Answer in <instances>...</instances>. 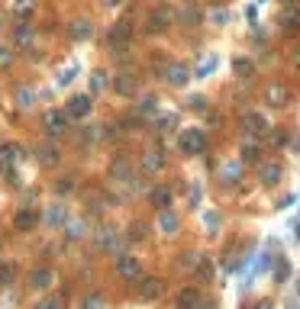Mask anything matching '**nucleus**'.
<instances>
[{
	"instance_id": "nucleus-1",
	"label": "nucleus",
	"mask_w": 300,
	"mask_h": 309,
	"mask_svg": "<svg viewBox=\"0 0 300 309\" xmlns=\"http://www.w3.org/2000/svg\"><path fill=\"white\" fill-rule=\"evenodd\" d=\"M23 148L16 145V142H10V145H0V168L6 171V177H10V184H19L16 181V164L23 161Z\"/></svg>"
},
{
	"instance_id": "nucleus-2",
	"label": "nucleus",
	"mask_w": 300,
	"mask_h": 309,
	"mask_svg": "<svg viewBox=\"0 0 300 309\" xmlns=\"http://www.w3.org/2000/svg\"><path fill=\"white\" fill-rule=\"evenodd\" d=\"M178 148L184 155H203L207 152V135H203V129H184L181 139H178Z\"/></svg>"
},
{
	"instance_id": "nucleus-3",
	"label": "nucleus",
	"mask_w": 300,
	"mask_h": 309,
	"mask_svg": "<svg viewBox=\"0 0 300 309\" xmlns=\"http://www.w3.org/2000/svg\"><path fill=\"white\" fill-rule=\"evenodd\" d=\"M68 122H71V116H68L65 109H45V113H42V129L49 135L68 132Z\"/></svg>"
},
{
	"instance_id": "nucleus-4",
	"label": "nucleus",
	"mask_w": 300,
	"mask_h": 309,
	"mask_svg": "<svg viewBox=\"0 0 300 309\" xmlns=\"http://www.w3.org/2000/svg\"><path fill=\"white\" fill-rule=\"evenodd\" d=\"M242 129L258 139V135L268 132V116H265V113H255V109H245V113H242Z\"/></svg>"
},
{
	"instance_id": "nucleus-5",
	"label": "nucleus",
	"mask_w": 300,
	"mask_h": 309,
	"mask_svg": "<svg viewBox=\"0 0 300 309\" xmlns=\"http://www.w3.org/2000/svg\"><path fill=\"white\" fill-rule=\"evenodd\" d=\"M117 274L123 280H142V264L133 255H117Z\"/></svg>"
},
{
	"instance_id": "nucleus-6",
	"label": "nucleus",
	"mask_w": 300,
	"mask_h": 309,
	"mask_svg": "<svg viewBox=\"0 0 300 309\" xmlns=\"http://www.w3.org/2000/svg\"><path fill=\"white\" fill-rule=\"evenodd\" d=\"M110 177L117 184H136V171H133V164H129V158H113L110 161Z\"/></svg>"
},
{
	"instance_id": "nucleus-7",
	"label": "nucleus",
	"mask_w": 300,
	"mask_h": 309,
	"mask_svg": "<svg viewBox=\"0 0 300 309\" xmlns=\"http://www.w3.org/2000/svg\"><path fill=\"white\" fill-rule=\"evenodd\" d=\"M161 74H165V81H168L171 87H184V84H187V78H190V68L181 65V61H168Z\"/></svg>"
},
{
	"instance_id": "nucleus-8",
	"label": "nucleus",
	"mask_w": 300,
	"mask_h": 309,
	"mask_svg": "<svg viewBox=\"0 0 300 309\" xmlns=\"http://www.w3.org/2000/svg\"><path fill=\"white\" fill-rule=\"evenodd\" d=\"M288 100H291V91L281 84V81H271L268 87H265V103H271V106H288Z\"/></svg>"
},
{
	"instance_id": "nucleus-9",
	"label": "nucleus",
	"mask_w": 300,
	"mask_h": 309,
	"mask_svg": "<svg viewBox=\"0 0 300 309\" xmlns=\"http://www.w3.org/2000/svg\"><path fill=\"white\" fill-rule=\"evenodd\" d=\"M113 91H117L120 97H136V94H139V78L129 74V71H123V74L113 78Z\"/></svg>"
},
{
	"instance_id": "nucleus-10",
	"label": "nucleus",
	"mask_w": 300,
	"mask_h": 309,
	"mask_svg": "<svg viewBox=\"0 0 300 309\" xmlns=\"http://www.w3.org/2000/svg\"><path fill=\"white\" fill-rule=\"evenodd\" d=\"M278 26L288 36H300V6H284V13L278 16Z\"/></svg>"
},
{
	"instance_id": "nucleus-11",
	"label": "nucleus",
	"mask_w": 300,
	"mask_h": 309,
	"mask_svg": "<svg viewBox=\"0 0 300 309\" xmlns=\"http://www.w3.org/2000/svg\"><path fill=\"white\" fill-rule=\"evenodd\" d=\"M168 26H171V13H168L165 6H155V10L146 16V29L149 32H165Z\"/></svg>"
},
{
	"instance_id": "nucleus-12",
	"label": "nucleus",
	"mask_w": 300,
	"mask_h": 309,
	"mask_svg": "<svg viewBox=\"0 0 300 309\" xmlns=\"http://www.w3.org/2000/svg\"><path fill=\"white\" fill-rule=\"evenodd\" d=\"M65 113L71 116V119H84V116L91 113V97H87V94H74V97L68 100Z\"/></svg>"
},
{
	"instance_id": "nucleus-13",
	"label": "nucleus",
	"mask_w": 300,
	"mask_h": 309,
	"mask_svg": "<svg viewBox=\"0 0 300 309\" xmlns=\"http://www.w3.org/2000/svg\"><path fill=\"white\" fill-rule=\"evenodd\" d=\"M129 36H133V23H129V19H120V23H113L110 26V42H113V49H117V45H126L129 42Z\"/></svg>"
},
{
	"instance_id": "nucleus-14",
	"label": "nucleus",
	"mask_w": 300,
	"mask_h": 309,
	"mask_svg": "<svg viewBox=\"0 0 300 309\" xmlns=\"http://www.w3.org/2000/svg\"><path fill=\"white\" fill-rule=\"evenodd\" d=\"M161 290H165V284H161L158 277H142L139 280V297L142 300H158Z\"/></svg>"
},
{
	"instance_id": "nucleus-15",
	"label": "nucleus",
	"mask_w": 300,
	"mask_h": 309,
	"mask_svg": "<svg viewBox=\"0 0 300 309\" xmlns=\"http://www.w3.org/2000/svg\"><path fill=\"white\" fill-rule=\"evenodd\" d=\"M36 222H39V212L36 209H19L16 216H13V225H16V232H29V229H36Z\"/></svg>"
},
{
	"instance_id": "nucleus-16",
	"label": "nucleus",
	"mask_w": 300,
	"mask_h": 309,
	"mask_svg": "<svg viewBox=\"0 0 300 309\" xmlns=\"http://www.w3.org/2000/svg\"><path fill=\"white\" fill-rule=\"evenodd\" d=\"M165 168V155L158 152V148H149L146 155H142V171L146 174H155V171H161Z\"/></svg>"
},
{
	"instance_id": "nucleus-17",
	"label": "nucleus",
	"mask_w": 300,
	"mask_h": 309,
	"mask_svg": "<svg viewBox=\"0 0 300 309\" xmlns=\"http://www.w3.org/2000/svg\"><path fill=\"white\" fill-rule=\"evenodd\" d=\"M52 280H55V271H52V267H36V271L29 274V287H36V290L52 287Z\"/></svg>"
},
{
	"instance_id": "nucleus-18",
	"label": "nucleus",
	"mask_w": 300,
	"mask_h": 309,
	"mask_svg": "<svg viewBox=\"0 0 300 309\" xmlns=\"http://www.w3.org/2000/svg\"><path fill=\"white\" fill-rule=\"evenodd\" d=\"M68 36H71L74 42H84V39H91V36H94V26L87 23V19H74L71 29H68Z\"/></svg>"
},
{
	"instance_id": "nucleus-19",
	"label": "nucleus",
	"mask_w": 300,
	"mask_h": 309,
	"mask_svg": "<svg viewBox=\"0 0 300 309\" xmlns=\"http://www.w3.org/2000/svg\"><path fill=\"white\" fill-rule=\"evenodd\" d=\"M258 181L262 184H278L281 181V168H278V164H258Z\"/></svg>"
},
{
	"instance_id": "nucleus-20",
	"label": "nucleus",
	"mask_w": 300,
	"mask_h": 309,
	"mask_svg": "<svg viewBox=\"0 0 300 309\" xmlns=\"http://www.w3.org/2000/svg\"><path fill=\"white\" fill-rule=\"evenodd\" d=\"M152 206H155V209H168V206H171V190H168V187H155L152 190Z\"/></svg>"
},
{
	"instance_id": "nucleus-21",
	"label": "nucleus",
	"mask_w": 300,
	"mask_h": 309,
	"mask_svg": "<svg viewBox=\"0 0 300 309\" xmlns=\"http://www.w3.org/2000/svg\"><path fill=\"white\" fill-rule=\"evenodd\" d=\"M194 306H197V290H194V287L181 290L178 300H174V309H194Z\"/></svg>"
},
{
	"instance_id": "nucleus-22",
	"label": "nucleus",
	"mask_w": 300,
	"mask_h": 309,
	"mask_svg": "<svg viewBox=\"0 0 300 309\" xmlns=\"http://www.w3.org/2000/svg\"><path fill=\"white\" fill-rule=\"evenodd\" d=\"M58 158H61V152L55 145H39V161L45 164V168H52V164H58Z\"/></svg>"
},
{
	"instance_id": "nucleus-23",
	"label": "nucleus",
	"mask_w": 300,
	"mask_h": 309,
	"mask_svg": "<svg viewBox=\"0 0 300 309\" xmlns=\"http://www.w3.org/2000/svg\"><path fill=\"white\" fill-rule=\"evenodd\" d=\"M239 158L245 164H252V161H258V145H255V135H252L249 142H242V148H239Z\"/></svg>"
},
{
	"instance_id": "nucleus-24",
	"label": "nucleus",
	"mask_w": 300,
	"mask_h": 309,
	"mask_svg": "<svg viewBox=\"0 0 300 309\" xmlns=\"http://www.w3.org/2000/svg\"><path fill=\"white\" fill-rule=\"evenodd\" d=\"M13 277H16V267H13L10 261H3V264H0V287H10Z\"/></svg>"
},
{
	"instance_id": "nucleus-25",
	"label": "nucleus",
	"mask_w": 300,
	"mask_h": 309,
	"mask_svg": "<svg viewBox=\"0 0 300 309\" xmlns=\"http://www.w3.org/2000/svg\"><path fill=\"white\" fill-rule=\"evenodd\" d=\"M146 235H149L146 222H133V225H129V242H146Z\"/></svg>"
},
{
	"instance_id": "nucleus-26",
	"label": "nucleus",
	"mask_w": 300,
	"mask_h": 309,
	"mask_svg": "<svg viewBox=\"0 0 300 309\" xmlns=\"http://www.w3.org/2000/svg\"><path fill=\"white\" fill-rule=\"evenodd\" d=\"M110 245H113V229L104 225V229L97 232V248H110Z\"/></svg>"
},
{
	"instance_id": "nucleus-27",
	"label": "nucleus",
	"mask_w": 300,
	"mask_h": 309,
	"mask_svg": "<svg viewBox=\"0 0 300 309\" xmlns=\"http://www.w3.org/2000/svg\"><path fill=\"white\" fill-rule=\"evenodd\" d=\"M61 219H65V209H61V206H49V209H45V222L49 225H58Z\"/></svg>"
},
{
	"instance_id": "nucleus-28",
	"label": "nucleus",
	"mask_w": 300,
	"mask_h": 309,
	"mask_svg": "<svg viewBox=\"0 0 300 309\" xmlns=\"http://www.w3.org/2000/svg\"><path fill=\"white\" fill-rule=\"evenodd\" d=\"M16 42H19V45H29V42H32V29H29L26 23L16 26Z\"/></svg>"
},
{
	"instance_id": "nucleus-29",
	"label": "nucleus",
	"mask_w": 300,
	"mask_h": 309,
	"mask_svg": "<svg viewBox=\"0 0 300 309\" xmlns=\"http://www.w3.org/2000/svg\"><path fill=\"white\" fill-rule=\"evenodd\" d=\"M36 309H65V300H61V297H45Z\"/></svg>"
},
{
	"instance_id": "nucleus-30",
	"label": "nucleus",
	"mask_w": 300,
	"mask_h": 309,
	"mask_svg": "<svg viewBox=\"0 0 300 309\" xmlns=\"http://www.w3.org/2000/svg\"><path fill=\"white\" fill-rule=\"evenodd\" d=\"M16 103H19V106H32V91H26V87H19V91H16Z\"/></svg>"
},
{
	"instance_id": "nucleus-31",
	"label": "nucleus",
	"mask_w": 300,
	"mask_h": 309,
	"mask_svg": "<svg viewBox=\"0 0 300 309\" xmlns=\"http://www.w3.org/2000/svg\"><path fill=\"white\" fill-rule=\"evenodd\" d=\"M104 87H107V74H104V71H97V74L91 78V91L97 94V91H104Z\"/></svg>"
},
{
	"instance_id": "nucleus-32",
	"label": "nucleus",
	"mask_w": 300,
	"mask_h": 309,
	"mask_svg": "<svg viewBox=\"0 0 300 309\" xmlns=\"http://www.w3.org/2000/svg\"><path fill=\"white\" fill-rule=\"evenodd\" d=\"M68 238H84V222H71V225H68Z\"/></svg>"
},
{
	"instance_id": "nucleus-33",
	"label": "nucleus",
	"mask_w": 300,
	"mask_h": 309,
	"mask_svg": "<svg viewBox=\"0 0 300 309\" xmlns=\"http://www.w3.org/2000/svg\"><path fill=\"white\" fill-rule=\"evenodd\" d=\"M178 16L184 19V23H197V10H194V6H190V3H187V6H184V10L178 13Z\"/></svg>"
},
{
	"instance_id": "nucleus-34",
	"label": "nucleus",
	"mask_w": 300,
	"mask_h": 309,
	"mask_svg": "<svg viewBox=\"0 0 300 309\" xmlns=\"http://www.w3.org/2000/svg\"><path fill=\"white\" fill-rule=\"evenodd\" d=\"M174 225H178V219H174L168 209H161V229H174Z\"/></svg>"
},
{
	"instance_id": "nucleus-35",
	"label": "nucleus",
	"mask_w": 300,
	"mask_h": 309,
	"mask_svg": "<svg viewBox=\"0 0 300 309\" xmlns=\"http://www.w3.org/2000/svg\"><path fill=\"white\" fill-rule=\"evenodd\" d=\"M100 303H104V300H100L97 293H91V297L84 300V309H100Z\"/></svg>"
},
{
	"instance_id": "nucleus-36",
	"label": "nucleus",
	"mask_w": 300,
	"mask_h": 309,
	"mask_svg": "<svg viewBox=\"0 0 300 309\" xmlns=\"http://www.w3.org/2000/svg\"><path fill=\"white\" fill-rule=\"evenodd\" d=\"M288 58H291V61H294V65L300 68V42H294V45H291V52H288Z\"/></svg>"
},
{
	"instance_id": "nucleus-37",
	"label": "nucleus",
	"mask_w": 300,
	"mask_h": 309,
	"mask_svg": "<svg viewBox=\"0 0 300 309\" xmlns=\"http://www.w3.org/2000/svg\"><path fill=\"white\" fill-rule=\"evenodd\" d=\"M139 109H142V113H152V109H155V97H146L139 103Z\"/></svg>"
},
{
	"instance_id": "nucleus-38",
	"label": "nucleus",
	"mask_w": 300,
	"mask_h": 309,
	"mask_svg": "<svg viewBox=\"0 0 300 309\" xmlns=\"http://www.w3.org/2000/svg\"><path fill=\"white\" fill-rule=\"evenodd\" d=\"M71 187H74V184H71V177H61V181H58V194H68Z\"/></svg>"
},
{
	"instance_id": "nucleus-39",
	"label": "nucleus",
	"mask_w": 300,
	"mask_h": 309,
	"mask_svg": "<svg viewBox=\"0 0 300 309\" xmlns=\"http://www.w3.org/2000/svg\"><path fill=\"white\" fill-rule=\"evenodd\" d=\"M236 71H239V74H249V71H252V65H249V61H242V58H239V61H236Z\"/></svg>"
},
{
	"instance_id": "nucleus-40",
	"label": "nucleus",
	"mask_w": 300,
	"mask_h": 309,
	"mask_svg": "<svg viewBox=\"0 0 300 309\" xmlns=\"http://www.w3.org/2000/svg\"><path fill=\"white\" fill-rule=\"evenodd\" d=\"M10 61V55H6V49H0V65H6Z\"/></svg>"
},
{
	"instance_id": "nucleus-41",
	"label": "nucleus",
	"mask_w": 300,
	"mask_h": 309,
	"mask_svg": "<svg viewBox=\"0 0 300 309\" xmlns=\"http://www.w3.org/2000/svg\"><path fill=\"white\" fill-rule=\"evenodd\" d=\"M120 3V0H104V6H117Z\"/></svg>"
},
{
	"instance_id": "nucleus-42",
	"label": "nucleus",
	"mask_w": 300,
	"mask_h": 309,
	"mask_svg": "<svg viewBox=\"0 0 300 309\" xmlns=\"http://www.w3.org/2000/svg\"><path fill=\"white\" fill-rule=\"evenodd\" d=\"M284 3H288V6H300V0H284Z\"/></svg>"
}]
</instances>
